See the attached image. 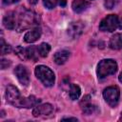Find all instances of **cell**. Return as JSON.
Wrapping results in <instances>:
<instances>
[{"label": "cell", "mask_w": 122, "mask_h": 122, "mask_svg": "<svg viewBox=\"0 0 122 122\" xmlns=\"http://www.w3.org/2000/svg\"><path fill=\"white\" fill-rule=\"evenodd\" d=\"M87 98H88V96H87V97H85V100H84L83 112H84V113H86V114H93V113L97 112H98L97 107H96L95 105H93V104H91V103L87 102V100H88Z\"/></svg>", "instance_id": "2e32d148"}, {"label": "cell", "mask_w": 122, "mask_h": 122, "mask_svg": "<svg viewBox=\"0 0 122 122\" xmlns=\"http://www.w3.org/2000/svg\"><path fill=\"white\" fill-rule=\"evenodd\" d=\"M66 3H67L66 0H59V5H60L61 7H65V6H66Z\"/></svg>", "instance_id": "d4e9b609"}, {"label": "cell", "mask_w": 122, "mask_h": 122, "mask_svg": "<svg viewBox=\"0 0 122 122\" xmlns=\"http://www.w3.org/2000/svg\"><path fill=\"white\" fill-rule=\"evenodd\" d=\"M84 30V25L81 22H72L70 24L68 28V34L71 38H77L79 37Z\"/></svg>", "instance_id": "ba28073f"}, {"label": "cell", "mask_w": 122, "mask_h": 122, "mask_svg": "<svg viewBox=\"0 0 122 122\" xmlns=\"http://www.w3.org/2000/svg\"><path fill=\"white\" fill-rule=\"evenodd\" d=\"M90 6V3L86 0H74L72 2V10L74 12L80 13L86 10Z\"/></svg>", "instance_id": "5bb4252c"}, {"label": "cell", "mask_w": 122, "mask_h": 122, "mask_svg": "<svg viewBox=\"0 0 122 122\" xmlns=\"http://www.w3.org/2000/svg\"><path fill=\"white\" fill-rule=\"evenodd\" d=\"M70 57V51L67 50H61L54 53L53 60L57 65H63Z\"/></svg>", "instance_id": "8fae6325"}, {"label": "cell", "mask_w": 122, "mask_h": 122, "mask_svg": "<svg viewBox=\"0 0 122 122\" xmlns=\"http://www.w3.org/2000/svg\"><path fill=\"white\" fill-rule=\"evenodd\" d=\"M38 24H39L38 15L31 10H25L24 11H22L20 13V15L18 17L16 30H17V31H22L27 29H30V27L37 26Z\"/></svg>", "instance_id": "6da1fadb"}, {"label": "cell", "mask_w": 122, "mask_h": 122, "mask_svg": "<svg viewBox=\"0 0 122 122\" xmlns=\"http://www.w3.org/2000/svg\"><path fill=\"white\" fill-rule=\"evenodd\" d=\"M69 94H70V97H71V100H76V99L79 98V96L81 94V90H80V88L77 85L71 84V87H70V92H69Z\"/></svg>", "instance_id": "e0dca14e"}, {"label": "cell", "mask_w": 122, "mask_h": 122, "mask_svg": "<svg viewBox=\"0 0 122 122\" xmlns=\"http://www.w3.org/2000/svg\"><path fill=\"white\" fill-rule=\"evenodd\" d=\"M41 36V30L39 28H35L30 31H28L25 36H24V40L27 43H33L36 40H38Z\"/></svg>", "instance_id": "7c38bea8"}, {"label": "cell", "mask_w": 122, "mask_h": 122, "mask_svg": "<svg viewBox=\"0 0 122 122\" xmlns=\"http://www.w3.org/2000/svg\"><path fill=\"white\" fill-rule=\"evenodd\" d=\"M117 71V64L112 59H103L97 66V76L103 79L109 75L114 74Z\"/></svg>", "instance_id": "7a4b0ae2"}, {"label": "cell", "mask_w": 122, "mask_h": 122, "mask_svg": "<svg viewBox=\"0 0 122 122\" xmlns=\"http://www.w3.org/2000/svg\"><path fill=\"white\" fill-rule=\"evenodd\" d=\"M53 111V107L51 104H42V105H37L32 111V114L35 117L42 116V115H48Z\"/></svg>", "instance_id": "9c48e42d"}, {"label": "cell", "mask_w": 122, "mask_h": 122, "mask_svg": "<svg viewBox=\"0 0 122 122\" xmlns=\"http://www.w3.org/2000/svg\"><path fill=\"white\" fill-rule=\"evenodd\" d=\"M24 96H21L19 90L12 86V85H9L6 89V99L7 101L17 107V108H23V102H24Z\"/></svg>", "instance_id": "277c9868"}, {"label": "cell", "mask_w": 122, "mask_h": 122, "mask_svg": "<svg viewBox=\"0 0 122 122\" xmlns=\"http://www.w3.org/2000/svg\"><path fill=\"white\" fill-rule=\"evenodd\" d=\"M26 53H27V58L33 60L34 62L37 61L38 57L40 56L39 51H38V47H34V46L26 48Z\"/></svg>", "instance_id": "9a60e30c"}, {"label": "cell", "mask_w": 122, "mask_h": 122, "mask_svg": "<svg viewBox=\"0 0 122 122\" xmlns=\"http://www.w3.org/2000/svg\"><path fill=\"white\" fill-rule=\"evenodd\" d=\"M14 73L18 79V81L24 85L27 86L30 83V76H29V72L26 67H24L23 65H18L15 69H14Z\"/></svg>", "instance_id": "52a82bcc"}, {"label": "cell", "mask_w": 122, "mask_h": 122, "mask_svg": "<svg viewBox=\"0 0 122 122\" xmlns=\"http://www.w3.org/2000/svg\"><path fill=\"white\" fill-rule=\"evenodd\" d=\"M119 0H104V5L106 7V9H112L114 8V6H116V4L118 3Z\"/></svg>", "instance_id": "7402d4cb"}, {"label": "cell", "mask_w": 122, "mask_h": 122, "mask_svg": "<svg viewBox=\"0 0 122 122\" xmlns=\"http://www.w3.org/2000/svg\"><path fill=\"white\" fill-rule=\"evenodd\" d=\"M119 121H122V112H121V115H120V118H119Z\"/></svg>", "instance_id": "f546056e"}, {"label": "cell", "mask_w": 122, "mask_h": 122, "mask_svg": "<svg viewBox=\"0 0 122 122\" xmlns=\"http://www.w3.org/2000/svg\"><path fill=\"white\" fill-rule=\"evenodd\" d=\"M103 96L105 101L111 106V107H115L118 103L119 96H120V92L118 87L116 86H110L106 88L103 92Z\"/></svg>", "instance_id": "8992f818"}, {"label": "cell", "mask_w": 122, "mask_h": 122, "mask_svg": "<svg viewBox=\"0 0 122 122\" xmlns=\"http://www.w3.org/2000/svg\"><path fill=\"white\" fill-rule=\"evenodd\" d=\"M118 79H119V81L122 83V72L119 74V76H118Z\"/></svg>", "instance_id": "f1b7e54d"}, {"label": "cell", "mask_w": 122, "mask_h": 122, "mask_svg": "<svg viewBox=\"0 0 122 122\" xmlns=\"http://www.w3.org/2000/svg\"><path fill=\"white\" fill-rule=\"evenodd\" d=\"M119 29H122V18H119Z\"/></svg>", "instance_id": "83f0119b"}, {"label": "cell", "mask_w": 122, "mask_h": 122, "mask_svg": "<svg viewBox=\"0 0 122 122\" xmlns=\"http://www.w3.org/2000/svg\"><path fill=\"white\" fill-rule=\"evenodd\" d=\"M29 2L30 5H35V4H37L38 0H29Z\"/></svg>", "instance_id": "4316f807"}, {"label": "cell", "mask_w": 122, "mask_h": 122, "mask_svg": "<svg viewBox=\"0 0 122 122\" xmlns=\"http://www.w3.org/2000/svg\"><path fill=\"white\" fill-rule=\"evenodd\" d=\"M2 2L4 5H11V4L19 2V0H2Z\"/></svg>", "instance_id": "cb8c5ba5"}, {"label": "cell", "mask_w": 122, "mask_h": 122, "mask_svg": "<svg viewBox=\"0 0 122 122\" xmlns=\"http://www.w3.org/2000/svg\"><path fill=\"white\" fill-rule=\"evenodd\" d=\"M10 60L4 59V58L1 60V69H2V70L7 69L8 67H10Z\"/></svg>", "instance_id": "603a6c76"}, {"label": "cell", "mask_w": 122, "mask_h": 122, "mask_svg": "<svg viewBox=\"0 0 122 122\" xmlns=\"http://www.w3.org/2000/svg\"><path fill=\"white\" fill-rule=\"evenodd\" d=\"M43 4L47 9L51 10L55 8L57 4H59V0H43Z\"/></svg>", "instance_id": "44dd1931"}, {"label": "cell", "mask_w": 122, "mask_h": 122, "mask_svg": "<svg viewBox=\"0 0 122 122\" xmlns=\"http://www.w3.org/2000/svg\"><path fill=\"white\" fill-rule=\"evenodd\" d=\"M3 24L5 26V28L9 29V30H13L17 27V20H16V16L15 13L13 11L8 12L4 19H3Z\"/></svg>", "instance_id": "30bf717a"}, {"label": "cell", "mask_w": 122, "mask_h": 122, "mask_svg": "<svg viewBox=\"0 0 122 122\" xmlns=\"http://www.w3.org/2000/svg\"><path fill=\"white\" fill-rule=\"evenodd\" d=\"M51 51V46L48 43H42L38 46V51L41 57H46Z\"/></svg>", "instance_id": "ac0fdd59"}, {"label": "cell", "mask_w": 122, "mask_h": 122, "mask_svg": "<svg viewBox=\"0 0 122 122\" xmlns=\"http://www.w3.org/2000/svg\"><path fill=\"white\" fill-rule=\"evenodd\" d=\"M109 46L112 50H121L122 49V33H115L110 39Z\"/></svg>", "instance_id": "4fadbf2b"}, {"label": "cell", "mask_w": 122, "mask_h": 122, "mask_svg": "<svg viewBox=\"0 0 122 122\" xmlns=\"http://www.w3.org/2000/svg\"><path fill=\"white\" fill-rule=\"evenodd\" d=\"M15 52L17 56L22 60H27V53H26V48H23L21 46H17L15 48Z\"/></svg>", "instance_id": "d6986e66"}, {"label": "cell", "mask_w": 122, "mask_h": 122, "mask_svg": "<svg viewBox=\"0 0 122 122\" xmlns=\"http://www.w3.org/2000/svg\"><path fill=\"white\" fill-rule=\"evenodd\" d=\"M35 75L36 77L46 86V87H51L54 84L55 76L53 71L43 65H39L35 68Z\"/></svg>", "instance_id": "3957f363"}, {"label": "cell", "mask_w": 122, "mask_h": 122, "mask_svg": "<svg viewBox=\"0 0 122 122\" xmlns=\"http://www.w3.org/2000/svg\"><path fill=\"white\" fill-rule=\"evenodd\" d=\"M62 120H63V121H65V120H72V121H77V119H76V118H74V117H67V118H63Z\"/></svg>", "instance_id": "484cf974"}, {"label": "cell", "mask_w": 122, "mask_h": 122, "mask_svg": "<svg viewBox=\"0 0 122 122\" xmlns=\"http://www.w3.org/2000/svg\"><path fill=\"white\" fill-rule=\"evenodd\" d=\"M119 18L120 17L115 14L107 15L104 19H102L99 25V30L102 31H114L117 28L119 29Z\"/></svg>", "instance_id": "5b68a950"}, {"label": "cell", "mask_w": 122, "mask_h": 122, "mask_svg": "<svg viewBox=\"0 0 122 122\" xmlns=\"http://www.w3.org/2000/svg\"><path fill=\"white\" fill-rule=\"evenodd\" d=\"M11 51V47L9 44H6L4 39L1 38V54H7Z\"/></svg>", "instance_id": "ffe728a7"}]
</instances>
